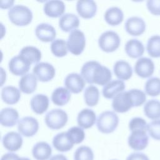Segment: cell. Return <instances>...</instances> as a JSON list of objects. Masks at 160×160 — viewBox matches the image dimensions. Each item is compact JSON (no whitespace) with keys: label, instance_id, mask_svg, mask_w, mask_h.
Returning a JSON list of instances; mask_svg holds the SVG:
<instances>
[{"label":"cell","instance_id":"1","mask_svg":"<svg viewBox=\"0 0 160 160\" xmlns=\"http://www.w3.org/2000/svg\"><path fill=\"white\" fill-rule=\"evenodd\" d=\"M81 75L88 83L101 86L106 85L112 78L109 69L96 61L85 62L81 68Z\"/></svg>","mask_w":160,"mask_h":160},{"label":"cell","instance_id":"2","mask_svg":"<svg viewBox=\"0 0 160 160\" xmlns=\"http://www.w3.org/2000/svg\"><path fill=\"white\" fill-rule=\"evenodd\" d=\"M8 17L10 21L16 26H26L32 19L31 9L24 5H15L8 11Z\"/></svg>","mask_w":160,"mask_h":160},{"label":"cell","instance_id":"3","mask_svg":"<svg viewBox=\"0 0 160 160\" xmlns=\"http://www.w3.org/2000/svg\"><path fill=\"white\" fill-rule=\"evenodd\" d=\"M119 118L113 111H105L101 112L97 119L98 130L104 134L112 132L118 127Z\"/></svg>","mask_w":160,"mask_h":160},{"label":"cell","instance_id":"4","mask_svg":"<svg viewBox=\"0 0 160 160\" xmlns=\"http://www.w3.org/2000/svg\"><path fill=\"white\" fill-rule=\"evenodd\" d=\"M121 42L117 32L113 31H106L101 34L98 39L99 48L105 52H111L116 50Z\"/></svg>","mask_w":160,"mask_h":160},{"label":"cell","instance_id":"5","mask_svg":"<svg viewBox=\"0 0 160 160\" xmlns=\"http://www.w3.org/2000/svg\"><path fill=\"white\" fill-rule=\"evenodd\" d=\"M68 119V114L64 111L61 109H53L47 112L44 121L50 129H59L66 125Z\"/></svg>","mask_w":160,"mask_h":160},{"label":"cell","instance_id":"6","mask_svg":"<svg viewBox=\"0 0 160 160\" xmlns=\"http://www.w3.org/2000/svg\"><path fill=\"white\" fill-rule=\"evenodd\" d=\"M86 45V38L82 31L79 29L72 31L69 34L68 49L74 55H79L83 51Z\"/></svg>","mask_w":160,"mask_h":160},{"label":"cell","instance_id":"7","mask_svg":"<svg viewBox=\"0 0 160 160\" xmlns=\"http://www.w3.org/2000/svg\"><path fill=\"white\" fill-rule=\"evenodd\" d=\"M18 129L25 137H32L39 129V123L36 119L31 116L23 117L18 121Z\"/></svg>","mask_w":160,"mask_h":160},{"label":"cell","instance_id":"8","mask_svg":"<svg viewBox=\"0 0 160 160\" xmlns=\"http://www.w3.org/2000/svg\"><path fill=\"white\" fill-rule=\"evenodd\" d=\"M146 132L144 131L131 132L128 139L129 146L134 151L144 150L149 143V136Z\"/></svg>","mask_w":160,"mask_h":160},{"label":"cell","instance_id":"9","mask_svg":"<svg viewBox=\"0 0 160 160\" xmlns=\"http://www.w3.org/2000/svg\"><path fill=\"white\" fill-rule=\"evenodd\" d=\"M112 107L118 112H125L133 107L129 91H123L117 94L112 99Z\"/></svg>","mask_w":160,"mask_h":160},{"label":"cell","instance_id":"10","mask_svg":"<svg viewBox=\"0 0 160 160\" xmlns=\"http://www.w3.org/2000/svg\"><path fill=\"white\" fill-rule=\"evenodd\" d=\"M33 74L42 82H47L51 80L55 75L54 66L46 62H40L36 64L32 69Z\"/></svg>","mask_w":160,"mask_h":160},{"label":"cell","instance_id":"11","mask_svg":"<svg viewBox=\"0 0 160 160\" xmlns=\"http://www.w3.org/2000/svg\"><path fill=\"white\" fill-rule=\"evenodd\" d=\"M134 71L138 76L142 78H149L154 71V62L149 58H141L135 63Z\"/></svg>","mask_w":160,"mask_h":160},{"label":"cell","instance_id":"12","mask_svg":"<svg viewBox=\"0 0 160 160\" xmlns=\"http://www.w3.org/2000/svg\"><path fill=\"white\" fill-rule=\"evenodd\" d=\"M9 69L16 76H24L29 71L31 64L20 55L12 57L9 62Z\"/></svg>","mask_w":160,"mask_h":160},{"label":"cell","instance_id":"13","mask_svg":"<svg viewBox=\"0 0 160 160\" xmlns=\"http://www.w3.org/2000/svg\"><path fill=\"white\" fill-rule=\"evenodd\" d=\"M125 29L130 35L140 36L146 30L145 21L138 16L130 17L125 22Z\"/></svg>","mask_w":160,"mask_h":160},{"label":"cell","instance_id":"14","mask_svg":"<svg viewBox=\"0 0 160 160\" xmlns=\"http://www.w3.org/2000/svg\"><path fill=\"white\" fill-rule=\"evenodd\" d=\"M22 138L21 135L16 132L11 131L6 133L2 139L3 146L11 152L18 151L22 145Z\"/></svg>","mask_w":160,"mask_h":160},{"label":"cell","instance_id":"15","mask_svg":"<svg viewBox=\"0 0 160 160\" xmlns=\"http://www.w3.org/2000/svg\"><path fill=\"white\" fill-rule=\"evenodd\" d=\"M64 85L72 93H79L82 91L85 86V81L81 75L72 72L66 76Z\"/></svg>","mask_w":160,"mask_h":160},{"label":"cell","instance_id":"16","mask_svg":"<svg viewBox=\"0 0 160 160\" xmlns=\"http://www.w3.org/2000/svg\"><path fill=\"white\" fill-rule=\"evenodd\" d=\"M76 10L80 16L89 19L96 14L97 5L92 0H79L76 3Z\"/></svg>","mask_w":160,"mask_h":160},{"label":"cell","instance_id":"17","mask_svg":"<svg viewBox=\"0 0 160 160\" xmlns=\"http://www.w3.org/2000/svg\"><path fill=\"white\" fill-rule=\"evenodd\" d=\"M65 4L63 1L59 0H51L45 2L43 10L46 15L51 18L62 16L65 11Z\"/></svg>","mask_w":160,"mask_h":160},{"label":"cell","instance_id":"18","mask_svg":"<svg viewBox=\"0 0 160 160\" xmlns=\"http://www.w3.org/2000/svg\"><path fill=\"white\" fill-rule=\"evenodd\" d=\"M37 38L43 42H50L54 39L56 36L55 28L49 24H39L35 29Z\"/></svg>","mask_w":160,"mask_h":160},{"label":"cell","instance_id":"19","mask_svg":"<svg viewBox=\"0 0 160 160\" xmlns=\"http://www.w3.org/2000/svg\"><path fill=\"white\" fill-rule=\"evenodd\" d=\"M32 154L36 160L49 159L52 154L51 146L45 141H40L35 144L32 149Z\"/></svg>","mask_w":160,"mask_h":160},{"label":"cell","instance_id":"20","mask_svg":"<svg viewBox=\"0 0 160 160\" xmlns=\"http://www.w3.org/2000/svg\"><path fill=\"white\" fill-rule=\"evenodd\" d=\"M96 113L91 109H82L78 114L77 122L79 127L84 129L91 128L96 122Z\"/></svg>","mask_w":160,"mask_h":160},{"label":"cell","instance_id":"21","mask_svg":"<svg viewBox=\"0 0 160 160\" xmlns=\"http://www.w3.org/2000/svg\"><path fill=\"white\" fill-rule=\"evenodd\" d=\"M125 89V84L121 80H113L105 85L102 90V95L105 98H114L119 93L123 92Z\"/></svg>","mask_w":160,"mask_h":160},{"label":"cell","instance_id":"22","mask_svg":"<svg viewBox=\"0 0 160 160\" xmlns=\"http://www.w3.org/2000/svg\"><path fill=\"white\" fill-rule=\"evenodd\" d=\"M79 25L78 17L72 13H66L59 19V28L64 32H69L78 28Z\"/></svg>","mask_w":160,"mask_h":160},{"label":"cell","instance_id":"23","mask_svg":"<svg viewBox=\"0 0 160 160\" xmlns=\"http://www.w3.org/2000/svg\"><path fill=\"white\" fill-rule=\"evenodd\" d=\"M52 145L58 151L67 152L72 148L74 144L69 139L66 132H61L54 136Z\"/></svg>","mask_w":160,"mask_h":160},{"label":"cell","instance_id":"24","mask_svg":"<svg viewBox=\"0 0 160 160\" xmlns=\"http://www.w3.org/2000/svg\"><path fill=\"white\" fill-rule=\"evenodd\" d=\"M19 118V113L16 109L12 108H3L0 112V122L5 127L14 126Z\"/></svg>","mask_w":160,"mask_h":160},{"label":"cell","instance_id":"25","mask_svg":"<svg viewBox=\"0 0 160 160\" xmlns=\"http://www.w3.org/2000/svg\"><path fill=\"white\" fill-rule=\"evenodd\" d=\"M116 76L119 79L128 80L132 75V69L129 63L126 61H117L113 67Z\"/></svg>","mask_w":160,"mask_h":160},{"label":"cell","instance_id":"26","mask_svg":"<svg viewBox=\"0 0 160 160\" xmlns=\"http://www.w3.org/2000/svg\"><path fill=\"white\" fill-rule=\"evenodd\" d=\"M37 77L32 73H28L21 77L19 81V89L24 93H32L37 88Z\"/></svg>","mask_w":160,"mask_h":160},{"label":"cell","instance_id":"27","mask_svg":"<svg viewBox=\"0 0 160 160\" xmlns=\"http://www.w3.org/2000/svg\"><path fill=\"white\" fill-rule=\"evenodd\" d=\"M30 104L32 110L35 113L41 114L48 108L49 98L45 94H37L31 98Z\"/></svg>","mask_w":160,"mask_h":160},{"label":"cell","instance_id":"28","mask_svg":"<svg viewBox=\"0 0 160 160\" xmlns=\"http://www.w3.org/2000/svg\"><path fill=\"white\" fill-rule=\"evenodd\" d=\"M126 54L132 58L141 57L144 52V47L141 41L137 39H131L125 45Z\"/></svg>","mask_w":160,"mask_h":160},{"label":"cell","instance_id":"29","mask_svg":"<svg viewBox=\"0 0 160 160\" xmlns=\"http://www.w3.org/2000/svg\"><path fill=\"white\" fill-rule=\"evenodd\" d=\"M21 98L20 90L12 86L4 87L1 91V98L3 101L8 104L17 103Z\"/></svg>","mask_w":160,"mask_h":160},{"label":"cell","instance_id":"30","mask_svg":"<svg viewBox=\"0 0 160 160\" xmlns=\"http://www.w3.org/2000/svg\"><path fill=\"white\" fill-rule=\"evenodd\" d=\"M104 17L107 23L111 26H116L122 21L124 14L119 8L113 6L106 11Z\"/></svg>","mask_w":160,"mask_h":160},{"label":"cell","instance_id":"31","mask_svg":"<svg viewBox=\"0 0 160 160\" xmlns=\"http://www.w3.org/2000/svg\"><path fill=\"white\" fill-rule=\"evenodd\" d=\"M71 98V93L67 88L58 87L55 89L51 94L52 102L57 106H63L67 104Z\"/></svg>","mask_w":160,"mask_h":160},{"label":"cell","instance_id":"32","mask_svg":"<svg viewBox=\"0 0 160 160\" xmlns=\"http://www.w3.org/2000/svg\"><path fill=\"white\" fill-rule=\"evenodd\" d=\"M19 55L26 59L31 64L38 62L41 59V51L31 46H28L22 48L19 52Z\"/></svg>","mask_w":160,"mask_h":160},{"label":"cell","instance_id":"33","mask_svg":"<svg viewBox=\"0 0 160 160\" xmlns=\"http://www.w3.org/2000/svg\"><path fill=\"white\" fill-rule=\"evenodd\" d=\"M144 112L146 117L152 120L160 118V101L157 99H150L144 106Z\"/></svg>","mask_w":160,"mask_h":160},{"label":"cell","instance_id":"34","mask_svg":"<svg viewBox=\"0 0 160 160\" xmlns=\"http://www.w3.org/2000/svg\"><path fill=\"white\" fill-rule=\"evenodd\" d=\"M146 50L151 57L160 58V36L153 35L148 39Z\"/></svg>","mask_w":160,"mask_h":160},{"label":"cell","instance_id":"35","mask_svg":"<svg viewBox=\"0 0 160 160\" xmlns=\"http://www.w3.org/2000/svg\"><path fill=\"white\" fill-rule=\"evenodd\" d=\"M99 92L97 87L90 85L88 86L84 92V98L86 104L89 106H94L98 102Z\"/></svg>","mask_w":160,"mask_h":160},{"label":"cell","instance_id":"36","mask_svg":"<svg viewBox=\"0 0 160 160\" xmlns=\"http://www.w3.org/2000/svg\"><path fill=\"white\" fill-rule=\"evenodd\" d=\"M146 93L149 96L155 97L160 94V78L153 77L149 78L145 83Z\"/></svg>","mask_w":160,"mask_h":160},{"label":"cell","instance_id":"37","mask_svg":"<svg viewBox=\"0 0 160 160\" xmlns=\"http://www.w3.org/2000/svg\"><path fill=\"white\" fill-rule=\"evenodd\" d=\"M52 53L57 57H63L68 53L67 42L62 39H56L51 44Z\"/></svg>","mask_w":160,"mask_h":160},{"label":"cell","instance_id":"38","mask_svg":"<svg viewBox=\"0 0 160 160\" xmlns=\"http://www.w3.org/2000/svg\"><path fill=\"white\" fill-rule=\"evenodd\" d=\"M66 132L69 139L74 144L82 142L85 138V132L80 127L73 126L69 128Z\"/></svg>","mask_w":160,"mask_h":160},{"label":"cell","instance_id":"39","mask_svg":"<svg viewBox=\"0 0 160 160\" xmlns=\"http://www.w3.org/2000/svg\"><path fill=\"white\" fill-rule=\"evenodd\" d=\"M74 160H94L93 151L89 146H81L75 151Z\"/></svg>","mask_w":160,"mask_h":160},{"label":"cell","instance_id":"40","mask_svg":"<svg viewBox=\"0 0 160 160\" xmlns=\"http://www.w3.org/2000/svg\"><path fill=\"white\" fill-rule=\"evenodd\" d=\"M132 99L133 107L140 106L143 104L146 100V94L141 90L132 89L129 90Z\"/></svg>","mask_w":160,"mask_h":160},{"label":"cell","instance_id":"41","mask_svg":"<svg viewBox=\"0 0 160 160\" xmlns=\"http://www.w3.org/2000/svg\"><path fill=\"white\" fill-rule=\"evenodd\" d=\"M129 128L131 132L135 131H148V124L143 118L134 117L130 120L129 122Z\"/></svg>","mask_w":160,"mask_h":160},{"label":"cell","instance_id":"42","mask_svg":"<svg viewBox=\"0 0 160 160\" xmlns=\"http://www.w3.org/2000/svg\"><path fill=\"white\" fill-rule=\"evenodd\" d=\"M147 131L152 139L160 141V119L153 120L148 124Z\"/></svg>","mask_w":160,"mask_h":160},{"label":"cell","instance_id":"43","mask_svg":"<svg viewBox=\"0 0 160 160\" xmlns=\"http://www.w3.org/2000/svg\"><path fill=\"white\" fill-rule=\"evenodd\" d=\"M146 6L152 14L160 16V0H148L146 2Z\"/></svg>","mask_w":160,"mask_h":160},{"label":"cell","instance_id":"44","mask_svg":"<svg viewBox=\"0 0 160 160\" xmlns=\"http://www.w3.org/2000/svg\"><path fill=\"white\" fill-rule=\"evenodd\" d=\"M126 160H149V159L144 153L135 152L130 154Z\"/></svg>","mask_w":160,"mask_h":160},{"label":"cell","instance_id":"45","mask_svg":"<svg viewBox=\"0 0 160 160\" xmlns=\"http://www.w3.org/2000/svg\"><path fill=\"white\" fill-rule=\"evenodd\" d=\"M19 157L18 154L13 152L4 154L1 158V160H17Z\"/></svg>","mask_w":160,"mask_h":160},{"label":"cell","instance_id":"46","mask_svg":"<svg viewBox=\"0 0 160 160\" xmlns=\"http://www.w3.org/2000/svg\"><path fill=\"white\" fill-rule=\"evenodd\" d=\"M49 160H68V159L64 155L58 154L52 156Z\"/></svg>","mask_w":160,"mask_h":160},{"label":"cell","instance_id":"47","mask_svg":"<svg viewBox=\"0 0 160 160\" xmlns=\"http://www.w3.org/2000/svg\"><path fill=\"white\" fill-rule=\"evenodd\" d=\"M10 1H1V8H8L9 7H11L12 4L14 3V1H12V2L9 4H8L9 2Z\"/></svg>","mask_w":160,"mask_h":160},{"label":"cell","instance_id":"48","mask_svg":"<svg viewBox=\"0 0 160 160\" xmlns=\"http://www.w3.org/2000/svg\"><path fill=\"white\" fill-rule=\"evenodd\" d=\"M17 160H31L30 159L28 158H24V157H21V158H19Z\"/></svg>","mask_w":160,"mask_h":160},{"label":"cell","instance_id":"49","mask_svg":"<svg viewBox=\"0 0 160 160\" xmlns=\"http://www.w3.org/2000/svg\"><path fill=\"white\" fill-rule=\"evenodd\" d=\"M112 160H116V159H112Z\"/></svg>","mask_w":160,"mask_h":160}]
</instances>
